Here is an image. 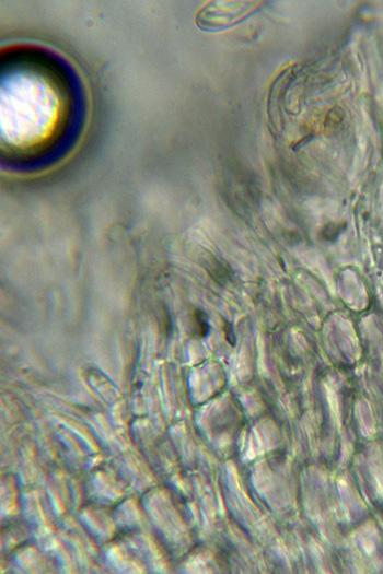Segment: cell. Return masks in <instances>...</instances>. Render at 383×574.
<instances>
[{"mask_svg": "<svg viewBox=\"0 0 383 574\" xmlns=\"http://www.w3.org/2000/svg\"><path fill=\"white\" fill-rule=\"evenodd\" d=\"M19 86L8 80L1 91L2 133L8 140L26 142L37 139L49 128L56 103L51 91L36 79L21 77Z\"/></svg>", "mask_w": 383, "mask_h": 574, "instance_id": "1", "label": "cell"}, {"mask_svg": "<svg viewBox=\"0 0 383 574\" xmlns=\"http://www.w3.org/2000/svg\"><path fill=\"white\" fill-rule=\"evenodd\" d=\"M263 4L260 1H211L198 11L195 22L202 31H221L247 19Z\"/></svg>", "mask_w": 383, "mask_h": 574, "instance_id": "2", "label": "cell"}]
</instances>
